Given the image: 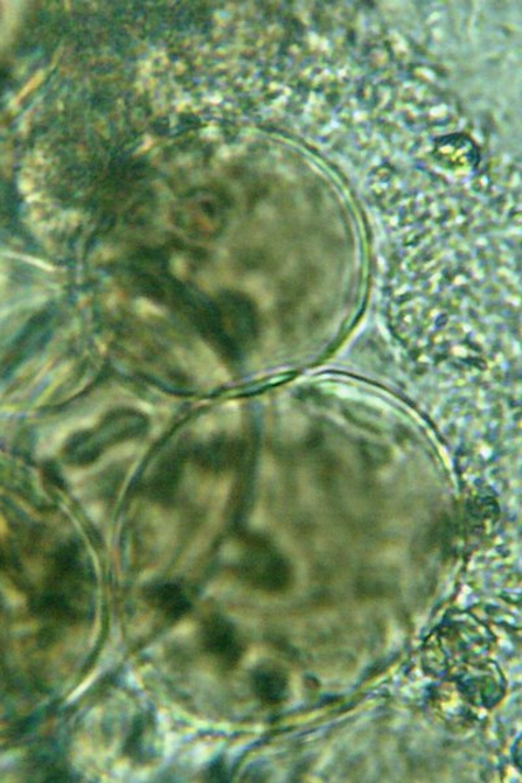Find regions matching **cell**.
Segmentation results:
<instances>
[{"mask_svg": "<svg viewBox=\"0 0 522 783\" xmlns=\"http://www.w3.org/2000/svg\"><path fill=\"white\" fill-rule=\"evenodd\" d=\"M241 576L257 589L282 592L291 582V569L287 559L264 544L247 549L238 562Z\"/></svg>", "mask_w": 522, "mask_h": 783, "instance_id": "cell-1", "label": "cell"}, {"mask_svg": "<svg viewBox=\"0 0 522 783\" xmlns=\"http://www.w3.org/2000/svg\"><path fill=\"white\" fill-rule=\"evenodd\" d=\"M201 642L208 654L227 668L238 663L243 654L238 631L229 620L221 617L206 620L201 629Z\"/></svg>", "mask_w": 522, "mask_h": 783, "instance_id": "cell-2", "label": "cell"}, {"mask_svg": "<svg viewBox=\"0 0 522 783\" xmlns=\"http://www.w3.org/2000/svg\"><path fill=\"white\" fill-rule=\"evenodd\" d=\"M253 688L263 703L281 704L289 696V676L281 668L262 666L253 675Z\"/></svg>", "mask_w": 522, "mask_h": 783, "instance_id": "cell-3", "label": "cell"}, {"mask_svg": "<svg viewBox=\"0 0 522 783\" xmlns=\"http://www.w3.org/2000/svg\"><path fill=\"white\" fill-rule=\"evenodd\" d=\"M148 599L170 620L182 618L191 608L182 587L174 583L153 585L148 591Z\"/></svg>", "mask_w": 522, "mask_h": 783, "instance_id": "cell-4", "label": "cell"}]
</instances>
